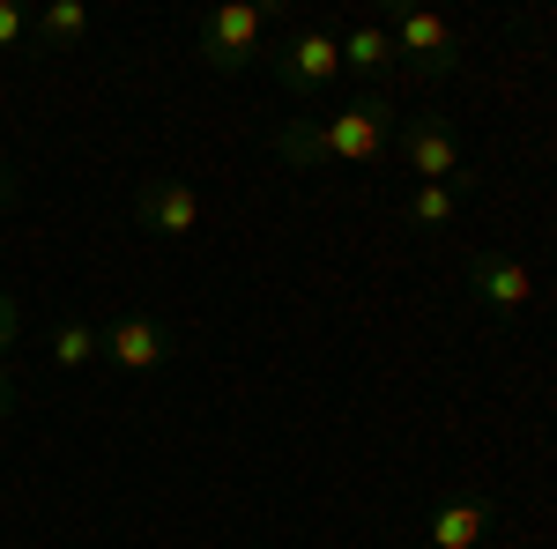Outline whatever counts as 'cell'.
Returning <instances> with one entry per match:
<instances>
[{"label": "cell", "mask_w": 557, "mask_h": 549, "mask_svg": "<svg viewBox=\"0 0 557 549\" xmlns=\"http://www.w3.org/2000/svg\"><path fill=\"white\" fill-rule=\"evenodd\" d=\"M386 149H394V104H386L380 89L357 97V104H343V112H327V120H312V127H283L275 134V157L298 164V171L380 164Z\"/></svg>", "instance_id": "1"}, {"label": "cell", "mask_w": 557, "mask_h": 549, "mask_svg": "<svg viewBox=\"0 0 557 549\" xmlns=\"http://www.w3.org/2000/svg\"><path fill=\"white\" fill-rule=\"evenodd\" d=\"M260 38H268V8L260 0H223V8H209L194 23V52L215 75H246L260 60Z\"/></svg>", "instance_id": "2"}, {"label": "cell", "mask_w": 557, "mask_h": 549, "mask_svg": "<svg viewBox=\"0 0 557 549\" xmlns=\"http://www.w3.org/2000/svg\"><path fill=\"white\" fill-rule=\"evenodd\" d=\"M386 38H394V60H409L424 83H446L461 67V30L431 8H394L386 15Z\"/></svg>", "instance_id": "3"}, {"label": "cell", "mask_w": 557, "mask_h": 549, "mask_svg": "<svg viewBox=\"0 0 557 549\" xmlns=\"http://www.w3.org/2000/svg\"><path fill=\"white\" fill-rule=\"evenodd\" d=\"M134 223H141L149 238H194V230L209 223V201H201L194 178H149V186L134 194Z\"/></svg>", "instance_id": "4"}, {"label": "cell", "mask_w": 557, "mask_h": 549, "mask_svg": "<svg viewBox=\"0 0 557 549\" xmlns=\"http://www.w3.org/2000/svg\"><path fill=\"white\" fill-rule=\"evenodd\" d=\"M275 75H283V89H290V97L327 89L335 75H343V30H327V23H305V30H290L283 60H275Z\"/></svg>", "instance_id": "5"}, {"label": "cell", "mask_w": 557, "mask_h": 549, "mask_svg": "<svg viewBox=\"0 0 557 549\" xmlns=\"http://www.w3.org/2000/svg\"><path fill=\"white\" fill-rule=\"evenodd\" d=\"M97 357L112 364V372H157L164 357H172V335H164V320H149V312H120V320H104L97 327Z\"/></svg>", "instance_id": "6"}, {"label": "cell", "mask_w": 557, "mask_h": 549, "mask_svg": "<svg viewBox=\"0 0 557 549\" xmlns=\"http://www.w3.org/2000/svg\"><path fill=\"white\" fill-rule=\"evenodd\" d=\"M394 149H401V164H409L417 186H461V141H454V127L409 120V127H394Z\"/></svg>", "instance_id": "7"}, {"label": "cell", "mask_w": 557, "mask_h": 549, "mask_svg": "<svg viewBox=\"0 0 557 549\" xmlns=\"http://www.w3.org/2000/svg\"><path fill=\"white\" fill-rule=\"evenodd\" d=\"M469 290L483 312H498V320H513V312H528L535 304V267L520 253H475L469 260Z\"/></svg>", "instance_id": "8"}, {"label": "cell", "mask_w": 557, "mask_h": 549, "mask_svg": "<svg viewBox=\"0 0 557 549\" xmlns=\"http://www.w3.org/2000/svg\"><path fill=\"white\" fill-rule=\"evenodd\" d=\"M491 520H498V512L483 506V498H454V506H438V512H431L424 549H475L483 535H491Z\"/></svg>", "instance_id": "9"}, {"label": "cell", "mask_w": 557, "mask_h": 549, "mask_svg": "<svg viewBox=\"0 0 557 549\" xmlns=\"http://www.w3.org/2000/svg\"><path fill=\"white\" fill-rule=\"evenodd\" d=\"M386 67H394V38H386V23H357V30H343V75L380 83Z\"/></svg>", "instance_id": "10"}, {"label": "cell", "mask_w": 557, "mask_h": 549, "mask_svg": "<svg viewBox=\"0 0 557 549\" xmlns=\"http://www.w3.org/2000/svg\"><path fill=\"white\" fill-rule=\"evenodd\" d=\"M30 38H38V45H75V38H89V8H83V0H45L38 15H30Z\"/></svg>", "instance_id": "11"}, {"label": "cell", "mask_w": 557, "mask_h": 549, "mask_svg": "<svg viewBox=\"0 0 557 549\" xmlns=\"http://www.w3.org/2000/svg\"><path fill=\"white\" fill-rule=\"evenodd\" d=\"M52 364H60V372L97 364V327H89V320H60V327H52Z\"/></svg>", "instance_id": "12"}, {"label": "cell", "mask_w": 557, "mask_h": 549, "mask_svg": "<svg viewBox=\"0 0 557 549\" xmlns=\"http://www.w3.org/2000/svg\"><path fill=\"white\" fill-rule=\"evenodd\" d=\"M461 215V186H417L409 194V223H424V230H446Z\"/></svg>", "instance_id": "13"}, {"label": "cell", "mask_w": 557, "mask_h": 549, "mask_svg": "<svg viewBox=\"0 0 557 549\" xmlns=\"http://www.w3.org/2000/svg\"><path fill=\"white\" fill-rule=\"evenodd\" d=\"M23 38H30V15H23L15 0H0V52H15Z\"/></svg>", "instance_id": "14"}, {"label": "cell", "mask_w": 557, "mask_h": 549, "mask_svg": "<svg viewBox=\"0 0 557 549\" xmlns=\"http://www.w3.org/2000/svg\"><path fill=\"white\" fill-rule=\"evenodd\" d=\"M15 335H23V304H15V297L0 290V357L15 349Z\"/></svg>", "instance_id": "15"}, {"label": "cell", "mask_w": 557, "mask_h": 549, "mask_svg": "<svg viewBox=\"0 0 557 549\" xmlns=\"http://www.w3.org/2000/svg\"><path fill=\"white\" fill-rule=\"evenodd\" d=\"M8 201H15V171L0 164V209H8Z\"/></svg>", "instance_id": "16"}, {"label": "cell", "mask_w": 557, "mask_h": 549, "mask_svg": "<svg viewBox=\"0 0 557 549\" xmlns=\"http://www.w3.org/2000/svg\"><path fill=\"white\" fill-rule=\"evenodd\" d=\"M0 416H15V386L0 379Z\"/></svg>", "instance_id": "17"}]
</instances>
